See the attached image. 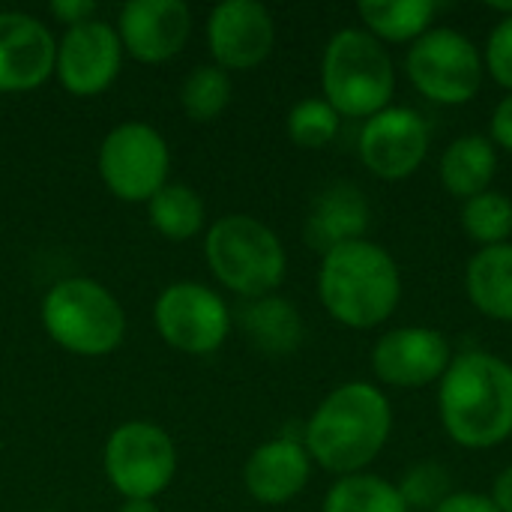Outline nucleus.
Wrapping results in <instances>:
<instances>
[{
    "instance_id": "1",
    "label": "nucleus",
    "mask_w": 512,
    "mask_h": 512,
    "mask_svg": "<svg viewBox=\"0 0 512 512\" xmlns=\"http://www.w3.org/2000/svg\"><path fill=\"white\" fill-rule=\"evenodd\" d=\"M393 432V408L381 387L348 381L327 393L312 411L303 447L315 465L336 477L363 474L387 447Z\"/></svg>"
},
{
    "instance_id": "2",
    "label": "nucleus",
    "mask_w": 512,
    "mask_h": 512,
    "mask_svg": "<svg viewBox=\"0 0 512 512\" xmlns=\"http://www.w3.org/2000/svg\"><path fill=\"white\" fill-rule=\"evenodd\" d=\"M438 417L453 444L492 450L512 438V363L489 351L453 357L438 381Z\"/></svg>"
},
{
    "instance_id": "3",
    "label": "nucleus",
    "mask_w": 512,
    "mask_h": 512,
    "mask_svg": "<svg viewBox=\"0 0 512 512\" xmlns=\"http://www.w3.org/2000/svg\"><path fill=\"white\" fill-rule=\"evenodd\" d=\"M318 297L327 315L342 327H381L393 318L402 300L399 264L384 246L366 237L336 246L321 258Z\"/></svg>"
},
{
    "instance_id": "4",
    "label": "nucleus",
    "mask_w": 512,
    "mask_h": 512,
    "mask_svg": "<svg viewBox=\"0 0 512 512\" xmlns=\"http://www.w3.org/2000/svg\"><path fill=\"white\" fill-rule=\"evenodd\" d=\"M324 99L339 117L369 120L384 111L396 90V66L390 51L366 30L345 27L333 33L321 57Z\"/></svg>"
},
{
    "instance_id": "5",
    "label": "nucleus",
    "mask_w": 512,
    "mask_h": 512,
    "mask_svg": "<svg viewBox=\"0 0 512 512\" xmlns=\"http://www.w3.org/2000/svg\"><path fill=\"white\" fill-rule=\"evenodd\" d=\"M204 258L216 282L246 300L270 297L288 273L279 234L246 213H228L213 222L204 240Z\"/></svg>"
},
{
    "instance_id": "6",
    "label": "nucleus",
    "mask_w": 512,
    "mask_h": 512,
    "mask_svg": "<svg viewBox=\"0 0 512 512\" xmlns=\"http://www.w3.org/2000/svg\"><path fill=\"white\" fill-rule=\"evenodd\" d=\"M42 327L69 354L102 357L120 348L126 336V312L120 300L87 276L60 279L42 297Z\"/></svg>"
},
{
    "instance_id": "7",
    "label": "nucleus",
    "mask_w": 512,
    "mask_h": 512,
    "mask_svg": "<svg viewBox=\"0 0 512 512\" xmlns=\"http://www.w3.org/2000/svg\"><path fill=\"white\" fill-rule=\"evenodd\" d=\"M405 72L420 96L435 105H468L483 87L480 48L453 27H432L423 33L405 57Z\"/></svg>"
},
{
    "instance_id": "8",
    "label": "nucleus",
    "mask_w": 512,
    "mask_h": 512,
    "mask_svg": "<svg viewBox=\"0 0 512 512\" xmlns=\"http://www.w3.org/2000/svg\"><path fill=\"white\" fill-rule=\"evenodd\" d=\"M177 471L171 435L147 420L117 426L105 441V477L126 501H153Z\"/></svg>"
},
{
    "instance_id": "9",
    "label": "nucleus",
    "mask_w": 512,
    "mask_h": 512,
    "mask_svg": "<svg viewBox=\"0 0 512 512\" xmlns=\"http://www.w3.org/2000/svg\"><path fill=\"white\" fill-rule=\"evenodd\" d=\"M168 168V144L147 123H120L99 144V177L120 201H150L168 183Z\"/></svg>"
},
{
    "instance_id": "10",
    "label": "nucleus",
    "mask_w": 512,
    "mask_h": 512,
    "mask_svg": "<svg viewBox=\"0 0 512 512\" xmlns=\"http://www.w3.org/2000/svg\"><path fill=\"white\" fill-rule=\"evenodd\" d=\"M153 324L171 348L183 354H213L231 333V312L213 288L174 282L156 297Z\"/></svg>"
},
{
    "instance_id": "11",
    "label": "nucleus",
    "mask_w": 512,
    "mask_h": 512,
    "mask_svg": "<svg viewBox=\"0 0 512 512\" xmlns=\"http://www.w3.org/2000/svg\"><path fill=\"white\" fill-rule=\"evenodd\" d=\"M432 132L420 111L408 105H387L360 129V162L387 183L411 177L429 156Z\"/></svg>"
},
{
    "instance_id": "12",
    "label": "nucleus",
    "mask_w": 512,
    "mask_h": 512,
    "mask_svg": "<svg viewBox=\"0 0 512 512\" xmlns=\"http://www.w3.org/2000/svg\"><path fill=\"white\" fill-rule=\"evenodd\" d=\"M453 363L447 336L435 327H396L372 348V372L381 384L396 390H420L438 384Z\"/></svg>"
},
{
    "instance_id": "13",
    "label": "nucleus",
    "mask_w": 512,
    "mask_h": 512,
    "mask_svg": "<svg viewBox=\"0 0 512 512\" xmlns=\"http://www.w3.org/2000/svg\"><path fill=\"white\" fill-rule=\"evenodd\" d=\"M120 63H123V45L117 27L90 18L84 24L66 27L63 39L57 42L54 75L60 78L63 90L87 99V96H99L114 84Z\"/></svg>"
},
{
    "instance_id": "14",
    "label": "nucleus",
    "mask_w": 512,
    "mask_h": 512,
    "mask_svg": "<svg viewBox=\"0 0 512 512\" xmlns=\"http://www.w3.org/2000/svg\"><path fill=\"white\" fill-rule=\"evenodd\" d=\"M276 45V24L258 0H225L207 15V48L219 69H255Z\"/></svg>"
},
{
    "instance_id": "15",
    "label": "nucleus",
    "mask_w": 512,
    "mask_h": 512,
    "mask_svg": "<svg viewBox=\"0 0 512 512\" xmlns=\"http://www.w3.org/2000/svg\"><path fill=\"white\" fill-rule=\"evenodd\" d=\"M192 33V12L183 0H129L120 9L117 36L123 51L141 63L177 57Z\"/></svg>"
},
{
    "instance_id": "16",
    "label": "nucleus",
    "mask_w": 512,
    "mask_h": 512,
    "mask_svg": "<svg viewBox=\"0 0 512 512\" xmlns=\"http://www.w3.org/2000/svg\"><path fill=\"white\" fill-rule=\"evenodd\" d=\"M57 60L51 30L24 12H0V93L36 90L48 81Z\"/></svg>"
},
{
    "instance_id": "17",
    "label": "nucleus",
    "mask_w": 512,
    "mask_h": 512,
    "mask_svg": "<svg viewBox=\"0 0 512 512\" xmlns=\"http://www.w3.org/2000/svg\"><path fill=\"white\" fill-rule=\"evenodd\" d=\"M312 477V459L297 438H273L252 450L243 465L246 492L264 507H282L294 501Z\"/></svg>"
},
{
    "instance_id": "18",
    "label": "nucleus",
    "mask_w": 512,
    "mask_h": 512,
    "mask_svg": "<svg viewBox=\"0 0 512 512\" xmlns=\"http://www.w3.org/2000/svg\"><path fill=\"white\" fill-rule=\"evenodd\" d=\"M369 228V201L354 183H333L324 189L306 219V243L327 255L336 246L363 240Z\"/></svg>"
},
{
    "instance_id": "19",
    "label": "nucleus",
    "mask_w": 512,
    "mask_h": 512,
    "mask_svg": "<svg viewBox=\"0 0 512 512\" xmlns=\"http://www.w3.org/2000/svg\"><path fill=\"white\" fill-rule=\"evenodd\" d=\"M495 174H498V147L489 141V135H477V132L453 138L438 162V177L444 189L459 201L489 192Z\"/></svg>"
},
{
    "instance_id": "20",
    "label": "nucleus",
    "mask_w": 512,
    "mask_h": 512,
    "mask_svg": "<svg viewBox=\"0 0 512 512\" xmlns=\"http://www.w3.org/2000/svg\"><path fill=\"white\" fill-rule=\"evenodd\" d=\"M465 291L480 315L512 324V243L480 249L468 261Z\"/></svg>"
},
{
    "instance_id": "21",
    "label": "nucleus",
    "mask_w": 512,
    "mask_h": 512,
    "mask_svg": "<svg viewBox=\"0 0 512 512\" xmlns=\"http://www.w3.org/2000/svg\"><path fill=\"white\" fill-rule=\"evenodd\" d=\"M240 324H243L249 342L270 357L294 354L303 342V318H300L297 306L276 294L249 300L240 309Z\"/></svg>"
},
{
    "instance_id": "22",
    "label": "nucleus",
    "mask_w": 512,
    "mask_h": 512,
    "mask_svg": "<svg viewBox=\"0 0 512 512\" xmlns=\"http://www.w3.org/2000/svg\"><path fill=\"white\" fill-rule=\"evenodd\" d=\"M435 0H363L357 3V15L366 24V33H372L381 45H414L423 33L432 30V21L438 15Z\"/></svg>"
},
{
    "instance_id": "23",
    "label": "nucleus",
    "mask_w": 512,
    "mask_h": 512,
    "mask_svg": "<svg viewBox=\"0 0 512 512\" xmlns=\"http://www.w3.org/2000/svg\"><path fill=\"white\" fill-rule=\"evenodd\" d=\"M147 213L153 228L171 243L192 240L204 228V201L195 189L183 183H165L147 201Z\"/></svg>"
},
{
    "instance_id": "24",
    "label": "nucleus",
    "mask_w": 512,
    "mask_h": 512,
    "mask_svg": "<svg viewBox=\"0 0 512 512\" xmlns=\"http://www.w3.org/2000/svg\"><path fill=\"white\" fill-rule=\"evenodd\" d=\"M324 512H408L396 483L378 474H351L339 477L327 498Z\"/></svg>"
},
{
    "instance_id": "25",
    "label": "nucleus",
    "mask_w": 512,
    "mask_h": 512,
    "mask_svg": "<svg viewBox=\"0 0 512 512\" xmlns=\"http://www.w3.org/2000/svg\"><path fill=\"white\" fill-rule=\"evenodd\" d=\"M462 231L480 246H501L512 237V201L504 192H480L468 201H462Z\"/></svg>"
},
{
    "instance_id": "26",
    "label": "nucleus",
    "mask_w": 512,
    "mask_h": 512,
    "mask_svg": "<svg viewBox=\"0 0 512 512\" xmlns=\"http://www.w3.org/2000/svg\"><path fill=\"white\" fill-rule=\"evenodd\" d=\"M231 93H234L231 75L225 69H219L216 63H204L186 75V81L180 87V105L189 120L210 123L228 108Z\"/></svg>"
},
{
    "instance_id": "27",
    "label": "nucleus",
    "mask_w": 512,
    "mask_h": 512,
    "mask_svg": "<svg viewBox=\"0 0 512 512\" xmlns=\"http://www.w3.org/2000/svg\"><path fill=\"white\" fill-rule=\"evenodd\" d=\"M342 117L327 99H300L288 111V138L303 150H321L339 135Z\"/></svg>"
},
{
    "instance_id": "28",
    "label": "nucleus",
    "mask_w": 512,
    "mask_h": 512,
    "mask_svg": "<svg viewBox=\"0 0 512 512\" xmlns=\"http://www.w3.org/2000/svg\"><path fill=\"white\" fill-rule=\"evenodd\" d=\"M396 489H399L408 512H435L453 495V480L444 465L420 462L405 471V477L399 480Z\"/></svg>"
},
{
    "instance_id": "29",
    "label": "nucleus",
    "mask_w": 512,
    "mask_h": 512,
    "mask_svg": "<svg viewBox=\"0 0 512 512\" xmlns=\"http://www.w3.org/2000/svg\"><path fill=\"white\" fill-rule=\"evenodd\" d=\"M483 66L507 93H512V15L498 18V24L492 27L483 48Z\"/></svg>"
},
{
    "instance_id": "30",
    "label": "nucleus",
    "mask_w": 512,
    "mask_h": 512,
    "mask_svg": "<svg viewBox=\"0 0 512 512\" xmlns=\"http://www.w3.org/2000/svg\"><path fill=\"white\" fill-rule=\"evenodd\" d=\"M489 132H492L489 141H492L495 147L512 153V93H507V96L495 105L492 120H489Z\"/></svg>"
},
{
    "instance_id": "31",
    "label": "nucleus",
    "mask_w": 512,
    "mask_h": 512,
    "mask_svg": "<svg viewBox=\"0 0 512 512\" xmlns=\"http://www.w3.org/2000/svg\"><path fill=\"white\" fill-rule=\"evenodd\" d=\"M435 512H501L489 495L480 492H453Z\"/></svg>"
},
{
    "instance_id": "32",
    "label": "nucleus",
    "mask_w": 512,
    "mask_h": 512,
    "mask_svg": "<svg viewBox=\"0 0 512 512\" xmlns=\"http://www.w3.org/2000/svg\"><path fill=\"white\" fill-rule=\"evenodd\" d=\"M51 15L60 18L63 24L75 27V24H84L96 15V3L93 0H54Z\"/></svg>"
},
{
    "instance_id": "33",
    "label": "nucleus",
    "mask_w": 512,
    "mask_h": 512,
    "mask_svg": "<svg viewBox=\"0 0 512 512\" xmlns=\"http://www.w3.org/2000/svg\"><path fill=\"white\" fill-rule=\"evenodd\" d=\"M489 498H492V504L501 512H512V465L498 474V480H495Z\"/></svg>"
},
{
    "instance_id": "34",
    "label": "nucleus",
    "mask_w": 512,
    "mask_h": 512,
    "mask_svg": "<svg viewBox=\"0 0 512 512\" xmlns=\"http://www.w3.org/2000/svg\"><path fill=\"white\" fill-rule=\"evenodd\" d=\"M117 512H162L153 501H126Z\"/></svg>"
},
{
    "instance_id": "35",
    "label": "nucleus",
    "mask_w": 512,
    "mask_h": 512,
    "mask_svg": "<svg viewBox=\"0 0 512 512\" xmlns=\"http://www.w3.org/2000/svg\"><path fill=\"white\" fill-rule=\"evenodd\" d=\"M486 6H489L492 12H498L501 18H510L512 15V0H489Z\"/></svg>"
},
{
    "instance_id": "36",
    "label": "nucleus",
    "mask_w": 512,
    "mask_h": 512,
    "mask_svg": "<svg viewBox=\"0 0 512 512\" xmlns=\"http://www.w3.org/2000/svg\"><path fill=\"white\" fill-rule=\"evenodd\" d=\"M42 512H57V510H42Z\"/></svg>"
}]
</instances>
